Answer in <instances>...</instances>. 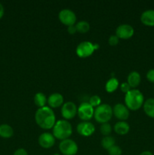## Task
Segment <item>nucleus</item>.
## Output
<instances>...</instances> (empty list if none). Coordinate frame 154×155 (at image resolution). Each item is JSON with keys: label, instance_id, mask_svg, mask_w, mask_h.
<instances>
[{"label": "nucleus", "instance_id": "1", "mask_svg": "<svg viewBox=\"0 0 154 155\" xmlns=\"http://www.w3.org/2000/svg\"><path fill=\"white\" fill-rule=\"evenodd\" d=\"M35 120L41 128L49 130L55 124V114L50 107L45 106L43 107H39L35 114Z\"/></svg>", "mask_w": 154, "mask_h": 155}, {"label": "nucleus", "instance_id": "2", "mask_svg": "<svg viewBox=\"0 0 154 155\" xmlns=\"http://www.w3.org/2000/svg\"><path fill=\"white\" fill-rule=\"evenodd\" d=\"M125 103L128 110H137L143 106L144 97L143 93L138 89H131L125 94Z\"/></svg>", "mask_w": 154, "mask_h": 155}, {"label": "nucleus", "instance_id": "3", "mask_svg": "<svg viewBox=\"0 0 154 155\" xmlns=\"http://www.w3.org/2000/svg\"><path fill=\"white\" fill-rule=\"evenodd\" d=\"M72 125L66 120H59L53 127V136L60 140L69 139L72 135Z\"/></svg>", "mask_w": 154, "mask_h": 155}, {"label": "nucleus", "instance_id": "4", "mask_svg": "<svg viewBox=\"0 0 154 155\" xmlns=\"http://www.w3.org/2000/svg\"><path fill=\"white\" fill-rule=\"evenodd\" d=\"M113 114V108L110 104H101L95 109L94 117L96 121L101 124L108 123Z\"/></svg>", "mask_w": 154, "mask_h": 155}, {"label": "nucleus", "instance_id": "5", "mask_svg": "<svg viewBox=\"0 0 154 155\" xmlns=\"http://www.w3.org/2000/svg\"><path fill=\"white\" fill-rule=\"evenodd\" d=\"M99 48L98 44H93L89 41L81 42L76 47L75 52L77 55L80 58H87L92 54L95 49Z\"/></svg>", "mask_w": 154, "mask_h": 155}, {"label": "nucleus", "instance_id": "6", "mask_svg": "<svg viewBox=\"0 0 154 155\" xmlns=\"http://www.w3.org/2000/svg\"><path fill=\"white\" fill-rule=\"evenodd\" d=\"M59 150L63 155H75L78 152V145L75 141L66 139L60 142Z\"/></svg>", "mask_w": 154, "mask_h": 155}, {"label": "nucleus", "instance_id": "7", "mask_svg": "<svg viewBox=\"0 0 154 155\" xmlns=\"http://www.w3.org/2000/svg\"><path fill=\"white\" fill-rule=\"evenodd\" d=\"M95 109L88 102H82L79 106L77 114L79 117L84 121H88L94 116Z\"/></svg>", "mask_w": 154, "mask_h": 155}, {"label": "nucleus", "instance_id": "8", "mask_svg": "<svg viewBox=\"0 0 154 155\" xmlns=\"http://www.w3.org/2000/svg\"><path fill=\"white\" fill-rule=\"evenodd\" d=\"M59 20L67 27L74 25L76 22V15L73 11L68 8L62 9L58 14Z\"/></svg>", "mask_w": 154, "mask_h": 155}, {"label": "nucleus", "instance_id": "9", "mask_svg": "<svg viewBox=\"0 0 154 155\" xmlns=\"http://www.w3.org/2000/svg\"><path fill=\"white\" fill-rule=\"evenodd\" d=\"M77 110L78 108L75 103L72 101H66L62 106L61 114L64 119H72L76 115Z\"/></svg>", "mask_w": 154, "mask_h": 155}, {"label": "nucleus", "instance_id": "10", "mask_svg": "<svg viewBox=\"0 0 154 155\" xmlns=\"http://www.w3.org/2000/svg\"><path fill=\"white\" fill-rule=\"evenodd\" d=\"M134 34V28L128 24H120L116 30V35L119 39H127L131 38Z\"/></svg>", "mask_w": 154, "mask_h": 155}, {"label": "nucleus", "instance_id": "11", "mask_svg": "<svg viewBox=\"0 0 154 155\" xmlns=\"http://www.w3.org/2000/svg\"><path fill=\"white\" fill-rule=\"evenodd\" d=\"M76 130L81 136L87 137L93 134L95 130V127L94 124L89 121H82L77 125Z\"/></svg>", "mask_w": 154, "mask_h": 155}, {"label": "nucleus", "instance_id": "12", "mask_svg": "<svg viewBox=\"0 0 154 155\" xmlns=\"http://www.w3.org/2000/svg\"><path fill=\"white\" fill-rule=\"evenodd\" d=\"M113 112L115 117L120 120H125L129 117V110L125 104L122 103H117L115 104L113 108Z\"/></svg>", "mask_w": 154, "mask_h": 155}, {"label": "nucleus", "instance_id": "13", "mask_svg": "<svg viewBox=\"0 0 154 155\" xmlns=\"http://www.w3.org/2000/svg\"><path fill=\"white\" fill-rule=\"evenodd\" d=\"M39 145L44 148H50L55 143V138L53 134L49 133H43L38 139Z\"/></svg>", "mask_w": 154, "mask_h": 155}, {"label": "nucleus", "instance_id": "14", "mask_svg": "<svg viewBox=\"0 0 154 155\" xmlns=\"http://www.w3.org/2000/svg\"><path fill=\"white\" fill-rule=\"evenodd\" d=\"M47 102L50 107L56 108V107H60L63 103V97L61 94L58 93V92H54L49 95Z\"/></svg>", "mask_w": 154, "mask_h": 155}, {"label": "nucleus", "instance_id": "15", "mask_svg": "<svg viewBox=\"0 0 154 155\" xmlns=\"http://www.w3.org/2000/svg\"><path fill=\"white\" fill-rule=\"evenodd\" d=\"M140 21L146 26H154V10L149 9L144 11L140 15Z\"/></svg>", "mask_w": 154, "mask_h": 155}, {"label": "nucleus", "instance_id": "16", "mask_svg": "<svg viewBox=\"0 0 154 155\" xmlns=\"http://www.w3.org/2000/svg\"><path fill=\"white\" fill-rule=\"evenodd\" d=\"M141 80L140 74L137 71H131L128 76V82L131 88H136L139 86Z\"/></svg>", "mask_w": 154, "mask_h": 155}, {"label": "nucleus", "instance_id": "17", "mask_svg": "<svg viewBox=\"0 0 154 155\" xmlns=\"http://www.w3.org/2000/svg\"><path fill=\"white\" fill-rule=\"evenodd\" d=\"M129 124L125 121H119L114 126V131L119 135H125L129 132Z\"/></svg>", "mask_w": 154, "mask_h": 155}, {"label": "nucleus", "instance_id": "18", "mask_svg": "<svg viewBox=\"0 0 154 155\" xmlns=\"http://www.w3.org/2000/svg\"><path fill=\"white\" fill-rule=\"evenodd\" d=\"M145 114L149 117L154 118V98H148L143 104Z\"/></svg>", "mask_w": 154, "mask_h": 155}, {"label": "nucleus", "instance_id": "19", "mask_svg": "<svg viewBox=\"0 0 154 155\" xmlns=\"http://www.w3.org/2000/svg\"><path fill=\"white\" fill-rule=\"evenodd\" d=\"M14 135V130L8 124L0 125V136L5 139L11 138Z\"/></svg>", "mask_w": 154, "mask_h": 155}, {"label": "nucleus", "instance_id": "20", "mask_svg": "<svg viewBox=\"0 0 154 155\" xmlns=\"http://www.w3.org/2000/svg\"><path fill=\"white\" fill-rule=\"evenodd\" d=\"M48 101L46 95L42 92H38L34 95V103L39 107H43Z\"/></svg>", "mask_w": 154, "mask_h": 155}, {"label": "nucleus", "instance_id": "21", "mask_svg": "<svg viewBox=\"0 0 154 155\" xmlns=\"http://www.w3.org/2000/svg\"><path fill=\"white\" fill-rule=\"evenodd\" d=\"M119 87V80L116 77H111L106 83L105 89L107 92H113Z\"/></svg>", "mask_w": 154, "mask_h": 155}, {"label": "nucleus", "instance_id": "22", "mask_svg": "<svg viewBox=\"0 0 154 155\" xmlns=\"http://www.w3.org/2000/svg\"><path fill=\"white\" fill-rule=\"evenodd\" d=\"M116 145V140H115L114 137L110 136H104L101 140V146L104 148V149H110L111 147Z\"/></svg>", "mask_w": 154, "mask_h": 155}, {"label": "nucleus", "instance_id": "23", "mask_svg": "<svg viewBox=\"0 0 154 155\" xmlns=\"http://www.w3.org/2000/svg\"><path fill=\"white\" fill-rule=\"evenodd\" d=\"M75 27H76L77 31L82 33H87L90 30V24L86 21H80L75 24Z\"/></svg>", "mask_w": 154, "mask_h": 155}, {"label": "nucleus", "instance_id": "24", "mask_svg": "<svg viewBox=\"0 0 154 155\" xmlns=\"http://www.w3.org/2000/svg\"><path fill=\"white\" fill-rule=\"evenodd\" d=\"M100 131L104 136H110V133H112V127L109 123H104L101 124L100 127Z\"/></svg>", "mask_w": 154, "mask_h": 155}, {"label": "nucleus", "instance_id": "25", "mask_svg": "<svg viewBox=\"0 0 154 155\" xmlns=\"http://www.w3.org/2000/svg\"><path fill=\"white\" fill-rule=\"evenodd\" d=\"M89 104L92 106V107H98L101 104V99L100 98L99 95H92L89 98Z\"/></svg>", "mask_w": 154, "mask_h": 155}, {"label": "nucleus", "instance_id": "26", "mask_svg": "<svg viewBox=\"0 0 154 155\" xmlns=\"http://www.w3.org/2000/svg\"><path fill=\"white\" fill-rule=\"evenodd\" d=\"M108 151V154L110 155H121L122 153V148L118 145H113V147L107 150Z\"/></svg>", "mask_w": 154, "mask_h": 155}, {"label": "nucleus", "instance_id": "27", "mask_svg": "<svg viewBox=\"0 0 154 155\" xmlns=\"http://www.w3.org/2000/svg\"><path fill=\"white\" fill-rule=\"evenodd\" d=\"M119 37L116 35H111L108 39L109 44L111 45H116L119 43Z\"/></svg>", "mask_w": 154, "mask_h": 155}, {"label": "nucleus", "instance_id": "28", "mask_svg": "<svg viewBox=\"0 0 154 155\" xmlns=\"http://www.w3.org/2000/svg\"><path fill=\"white\" fill-rule=\"evenodd\" d=\"M120 89L121 90H122V92H123L124 93L126 94L127 92H128L131 90V86H129V84H128L127 82H124V83H122V84H121Z\"/></svg>", "mask_w": 154, "mask_h": 155}, {"label": "nucleus", "instance_id": "29", "mask_svg": "<svg viewBox=\"0 0 154 155\" xmlns=\"http://www.w3.org/2000/svg\"><path fill=\"white\" fill-rule=\"evenodd\" d=\"M146 79L151 83H154V69H151L146 73Z\"/></svg>", "mask_w": 154, "mask_h": 155}, {"label": "nucleus", "instance_id": "30", "mask_svg": "<svg viewBox=\"0 0 154 155\" xmlns=\"http://www.w3.org/2000/svg\"><path fill=\"white\" fill-rule=\"evenodd\" d=\"M13 155H28V153L24 148H18L14 151Z\"/></svg>", "mask_w": 154, "mask_h": 155}, {"label": "nucleus", "instance_id": "31", "mask_svg": "<svg viewBox=\"0 0 154 155\" xmlns=\"http://www.w3.org/2000/svg\"><path fill=\"white\" fill-rule=\"evenodd\" d=\"M67 30H68V32H69V33H70V34H74V33L77 31L75 25L69 26V27H67Z\"/></svg>", "mask_w": 154, "mask_h": 155}, {"label": "nucleus", "instance_id": "32", "mask_svg": "<svg viewBox=\"0 0 154 155\" xmlns=\"http://www.w3.org/2000/svg\"><path fill=\"white\" fill-rule=\"evenodd\" d=\"M4 13H5L4 7H3L2 4L0 2V19H1V18L3 17V15H4Z\"/></svg>", "mask_w": 154, "mask_h": 155}, {"label": "nucleus", "instance_id": "33", "mask_svg": "<svg viewBox=\"0 0 154 155\" xmlns=\"http://www.w3.org/2000/svg\"><path fill=\"white\" fill-rule=\"evenodd\" d=\"M139 155H153V154H152V153L150 152V151H143V152L140 153Z\"/></svg>", "mask_w": 154, "mask_h": 155}, {"label": "nucleus", "instance_id": "34", "mask_svg": "<svg viewBox=\"0 0 154 155\" xmlns=\"http://www.w3.org/2000/svg\"><path fill=\"white\" fill-rule=\"evenodd\" d=\"M54 155H60L58 154V153H55V154H54Z\"/></svg>", "mask_w": 154, "mask_h": 155}]
</instances>
